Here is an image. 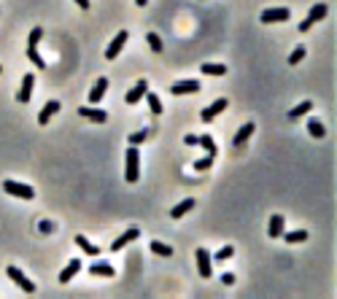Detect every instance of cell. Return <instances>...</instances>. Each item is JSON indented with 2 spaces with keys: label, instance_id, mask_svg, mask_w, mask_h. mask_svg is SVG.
Returning <instances> with one entry per match:
<instances>
[{
  "label": "cell",
  "instance_id": "cell-33",
  "mask_svg": "<svg viewBox=\"0 0 337 299\" xmlns=\"http://www.w3.org/2000/svg\"><path fill=\"white\" fill-rule=\"evenodd\" d=\"M210 165H213V157H202V159H197V162H194V170H197V172H205V170H210Z\"/></svg>",
  "mask_w": 337,
  "mask_h": 299
},
{
  "label": "cell",
  "instance_id": "cell-37",
  "mask_svg": "<svg viewBox=\"0 0 337 299\" xmlns=\"http://www.w3.org/2000/svg\"><path fill=\"white\" fill-rule=\"evenodd\" d=\"M221 280H224V286H232V283H235V275H232V272H224V275H221Z\"/></svg>",
  "mask_w": 337,
  "mask_h": 299
},
{
  "label": "cell",
  "instance_id": "cell-9",
  "mask_svg": "<svg viewBox=\"0 0 337 299\" xmlns=\"http://www.w3.org/2000/svg\"><path fill=\"white\" fill-rule=\"evenodd\" d=\"M289 16H291L289 8H267V11H262L259 19L265 22V25H272V22H286Z\"/></svg>",
  "mask_w": 337,
  "mask_h": 299
},
{
  "label": "cell",
  "instance_id": "cell-41",
  "mask_svg": "<svg viewBox=\"0 0 337 299\" xmlns=\"http://www.w3.org/2000/svg\"><path fill=\"white\" fill-rule=\"evenodd\" d=\"M0 73H3V65H0Z\"/></svg>",
  "mask_w": 337,
  "mask_h": 299
},
{
  "label": "cell",
  "instance_id": "cell-16",
  "mask_svg": "<svg viewBox=\"0 0 337 299\" xmlns=\"http://www.w3.org/2000/svg\"><path fill=\"white\" fill-rule=\"evenodd\" d=\"M78 113H81L84 119H92V122H97V124H102V122L108 119V113H105V111H100V108H92V105L78 108Z\"/></svg>",
  "mask_w": 337,
  "mask_h": 299
},
{
  "label": "cell",
  "instance_id": "cell-5",
  "mask_svg": "<svg viewBox=\"0 0 337 299\" xmlns=\"http://www.w3.org/2000/svg\"><path fill=\"white\" fill-rule=\"evenodd\" d=\"M5 275H8V278L14 280V283L19 286L22 291H27V294H33V291H35V283H33V280H27V275L22 272L19 267H8V269H5Z\"/></svg>",
  "mask_w": 337,
  "mask_h": 299
},
{
  "label": "cell",
  "instance_id": "cell-32",
  "mask_svg": "<svg viewBox=\"0 0 337 299\" xmlns=\"http://www.w3.org/2000/svg\"><path fill=\"white\" fill-rule=\"evenodd\" d=\"M146 41H148V46H151V51H162V38H159L157 33H148Z\"/></svg>",
  "mask_w": 337,
  "mask_h": 299
},
{
  "label": "cell",
  "instance_id": "cell-36",
  "mask_svg": "<svg viewBox=\"0 0 337 299\" xmlns=\"http://www.w3.org/2000/svg\"><path fill=\"white\" fill-rule=\"evenodd\" d=\"M38 229H41L43 234H49V232H54V224H51V221H41V227H38Z\"/></svg>",
  "mask_w": 337,
  "mask_h": 299
},
{
  "label": "cell",
  "instance_id": "cell-1",
  "mask_svg": "<svg viewBox=\"0 0 337 299\" xmlns=\"http://www.w3.org/2000/svg\"><path fill=\"white\" fill-rule=\"evenodd\" d=\"M124 178L130 183H135L140 178V151L138 146H130L127 148V162H124Z\"/></svg>",
  "mask_w": 337,
  "mask_h": 299
},
{
  "label": "cell",
  "instance_id": "cell-30",
  "mask_svg": "<svg viewBox=\"0 0 337 299\" xmlns=\"http://www.w3.org/2000/svg\"><path fill=\"white\" fill-rule=\"evenodd\" d=\"M43 38V30L41 27H33V33H30V38H27V49H38V41Z\"/></svg>",
  "mask_w": 337,
  "mask_h": 299
},
{
  "label": "cell",
  "instance_id": "cell-3",
  "mask_svg": "<svg viewBox=\"0 0 337 299\" xmlns=\"http://www.w3.org/2000/svg\"><path fill=\"white\" fill-rule=\"evenodd\" d=\"M227 108H230V100H227V97H219V100H213L208 108H202V113H200V119H202V122L208 124V122H213V119L219 116V113H224Z\"/></svg>",
  "mask_w": 337,
  "mask_h": 299
},
{
  "label": "cell",
  "instance_id": "cell-10",
  "mask_svg": "<svg viewBox=\"0 0 337 299\" xmlns=\"http://www.w3.org/2000/svg\"><path fill=\"white\" fill-rule=\"evenodd\" d=\"M200 81H175L173 86H170V92H173L175 97H181V95H197L200 92Z\"/></svg>",
  "mask_w": 337,
  "mask_h": 299
},
{
  "label": "cell",
  "instance_id": "cell-18",
  "mask_svg": "<svg viewBox=\"0 0 337 299\" xmlns=\"http://www.w3.org/2000/svg\"><path fill=\"white\" fill-rule=\"evenodd\" d=\"M57 111H60V102H57V100H49L46 105H43V111L38 113V124H43V127H46V124H49V119L54 116Z\"/></svg>",
  "mask_w": 337,
  "mask_h": 299
},
{
  "label": "cell",
  "instance_id": "cell-26",
  "mask_svg": "<svg viewBox=\"0 0 337 299\" xmlns=\"http://www.w3.org/2000/svg\"><path fill=\"white\" fill-rule=\"evenodd\" d=\"M146 100H148V108H151V113H162L165 108H162V100H159L154 92H146Z\"/></svg>",
  "mask_w": 337,
  "mask_h": 299
},
{
  "label": "cell",
  "instance_id": "cell-19",
  "mask_svg": "<svg viewBox=\"0 0 337 299\" xmlns=\"http://www.w3.org/2000/svg\"><path fill=\"white\" fill-rule=\"evenodd\" d=\"M73 240H76V245H78V248H81V251H84V254H87V256H100V248H97V245H92V243H89V240L84 237V234H76V237H73Z\"/></svg>",
  "mask_w": 337,
  "mask_h": 299
},
{
  "label": "cell",
  "instance_id": "cell-39",
  "mask_svg": "<svg viewBox=\"0 0 337 299\" xmlns=\"http://www.w3.org/2000/svg\"><path fill=\"white\" fill-rule=\"evenodd\" d=\"M76 5L78 8H89V0H76Z\"/></svg>",
  "mask_w": 337,
  "mask_h": 299
},
{
  "label": "cell",
  "instance_id": "cell-25",
  "mask_svg": "<svg viewBox=\"0 0 337 299\" xmlns=\"http://www.w3.org/2000/svg\"><path fill=\"white\" fill-rule=\"evenodd\" d=\"M197 146H202L208 157H216V143H213V137H210V135H202V137H197Z\"/></svg>",
  "mask_w": 337,
  "mask_h": 299
},
{
  "label": "cell",
  "instance_id": "cell-27",
  "mask_svg": "<svg viewBox=\"0 0 337 299\" xmlns=\"http://www.w3.org/2000/svg\"><path fill=\"white\" fill-rule=\"evenodd\" d=\"M307 132H310L313 137H324V132H327V130H324V124L318 122V119H310V122H307Z\"/></svg>",
  "mask_w": 337,
  "mask_h": 299
},
{
  "label": "cell",
  "instance_id": "cell-2",
  "mask_svg": "<svg viewBox=\"0 0 337 299\" xmlns=\"http://www.w3.org/2000/svg\"><path fill=\"white\" fill-rule=\"evenodd\" d=\"M3 189H5V194H14V197H19V199L35 197V189L27 186V183H19V181H3Z\"/></svg>",
  "mask_w": 337,
  "mask_h": 299
},
{
  "label": "cell",
  "instance_id": "cell-11",
  "mask_svg": "<svg viewBox=\"0 0 337 299\" xmlns=\"http://www.w3.org/2000/svg\"><path fill=\"white\" fill-rule=\"evenodd\" d=\"M33 86H35V76H33V73H25V78H22V89H19V95H16V100H19V102H30Z\"/></svg>",
  "mask_w": 337,
  "mask_h": 299
},
{
  "label": "cell",
  "instance_id": "cell-38",
  "mask_svg": "<svg viewBox=\"0 0 337 299\" xmlns=\"http://www.w3.org/2000/svg\"><path fill=\"white\" fill-rule=\"evenodd\" d=\"M184 143H186V146H197V135H186Z\"/></svg>",
  "mask_w": 337,
  "mask_h": 299
},
{
  "label": "cell",
  "instance_id": "cell-8",
  "mask_svg": "<svg viewBox=\"0 0 337 299\" xmlns=\"http://www.w3.org/2000/svg\"><path fill=\"white\" fill-rule=\"evenodd\" d=\"M138 237H140V229H138V227H130L127 232L122 234V237H116V240H113V243H111V251H113V254H116V251H122V248H124V245L135 243V240H138Z\"/></svg>",
  "mask_w": 337,
  "mask_h": 299
},
{
  "label": "cell",
  "instance_id": "cell-17",
  "mask_svg": "<svg viewBox=\"0 0 337 299\" xmlns=\"http://www.w3.org/2000/svg\"><path fill=\"white\" fill-rule=\"evenodd\" d=\"M254 130H256V124H254V122L243 124V127L237 130V135H235V140H232V146H235V148H243V143L248 140L251 135H254Z\"/></svg>",
  "mask_w": 337,
  "mask_h": 299
},
{
  "label": "cell",
  "instance_id": "cell-35",
  "mask_svg": "<svg viewBox=\"0 0 337 299\" xmlns=\"http://www.w3.org/2000/svg\"><path fill=\"white\" fill-rule=\"evenodd\" d=\"M148 137V132H135V135H130V146H140Z\"/></svg>",
  "mask_w": 337,
  "mask_h": 299
},
{
  "label": "cell",
  "instance_id": "cell-13",
  "mask_svg": "<svg viewBox=\"0 0 337 299\" xmlns=\"http://www.w3.org/2000/svg\"><path fill=\"white\" fill-rule=\"evenodd\" d=\"M105 89H108V78H97L95 86L89 89V105H97L102 100V95H105Z\"/></svg>",
  "mask_w": 337,
  "mask_h": 299
},
{
  "label": "cell",
  "instance_id": "cell-23",
  "mask_svg": "<svg viewBox=\"0 0 337 299\" xmlns=\"http://www.w3.org/2000/svg\"><path fill=\"white\" fill-rule=\"evenodd\" d=\"M192 208H194V199L189 197V199H184V202H178V205H175V208L170 210V216H173V218H181V216H186V213H189Z\"/></svg>",
  "mask_w": 337,
  "mask_h": 299
},
{
  "label": "cell",
  "instance_id": "cell-31",
  "mask_svg": "<svg viewBox=\"0 0 337 299\" xmlns=\"http://www.w3.org/2000/svg\"><path fill=\"white\" fill-rule=\"evenodd\" d=\"M27 57H30V62L38 67V70H43V67H46V62H43V57L38 54V49H27Z\"/></svg>",
  "mask_w": 337,
  "mask_h": 299
},
{
  "label": "cell",
  "instance_id": "cell-7",
  "mask_svg": "<svg viewBox=\"0 0 337 299\" xmlns=\"http://www.w3.org/2000/svg\"><path fill=\"white\" fill-rule=\"evenodd\" d=\"M127 38H130V33H127V30H119V33H116V38H113V41L108 43V49H105V60H116L119 51H122V49H124V43H127Z\"/></svg>",
  "mask_w": 337,
  "mask_h": 299
},
{
  "label": "cell",
  "instance_id": "cell-6",
  "mask_svg": "<svg viewBox=\"0 0 337 299\" xmlns=\"http://www.w3.org/2000/svg\"><path fill=\"white\" fill-rule=\"evenodd\" d=\"M194 259H197V269H200V275H202V278H210V275H213V256H210L205 248H197Z\"/></svg>",
  "mask_w": 337,
  "mask_h": 299
},
{
  "label": "cell",
  "instance_id": "cell-24",
  "mask_svg": "<svg viewBox=\"0 0 337 299\" xmlns=\"http://www.w3.org/2000/svg\"><path fill=\"white\" fill-rule=\"evenodd\" d=\"M281 237L286 240V243H305V240H307V232H305V229H294V232H283Z\"/></svg>",
  "mask_w": 337,
  "mask_h": 299
},
{
  "label": "cell",
  "instance_id": "cell-28",
  "mask_svg": "<svg viewBox=\"0 0 337 299\" xmlns=\"http://www.w3.org/2000/svg\"><path fill=\"white\" fill-rule=\"evenodd\" d=\"M151 251L157 256H173V248H170V245H165V243H159V240H154L151 243Z\"/></svg>",
  "mask_w": 337,
  "mask_h": 299
},
{
  "label": "cell",
  "instance_id": "cell-20",
  "mask_svg": "<svg viewBox=\"0 0 337 299\" xmlns=\"http://www.w3.org/2000/svg\"><path fill=\"white\" fill-rule=\"evenodd\" d=\"M89 275H100V278H113V267L111 264H105V262H95L92 267H89Z\"/></svg>",
  "mask_w": 337,
  "mask_h": 299
},
{
  "label": "cell",
  "instance_id": "cell-4",
  "mask_svg": "<svg viewBox=\"0 0 337 299\" xmlns=\"http://www.w3.org/2000/svg\"><path fill=\"white\" fill-rule=\"evenodd\" d=\"M327 14H329V8H327V5H324V3L313 5V8L307 11L305 22H300V33H307V30H310V25H316V22H321Z\"/></svg>",
  "mask_w": 337,
  "mask_h": 299
},
{
  "label": "cell",
  "instance_id": "cell-14",
  "mask_svg": "<svg viewBox=\"0 0 337 299\" xmlns=\"http://www.w3.org/2000/svg\"><path fill=\"white\" fill-rule=\"evenodd\" d=\"M78 269H81V259H70V264H67V267L62 269L57 280H60V283H70V278H76Z\"/></svg>",
  "mask_w": 337,
  "mask_h": 299
},
{
  "label": "cell",
  "instance_id": "cell-15",
  "mask_svg": "<svg viewBox=\"0 0 337 299\" xmlns=\"http://www.w3.org/2000/svg\"><path fill=\"white\" fill-rule=\"evenodd\" d=\"M283 229H286L283 216H270V224H267V237H281Z\"/></svg>",
  "mask_w": 337,
  "mask_h": 299
},
{
  "label": "cell",
  "instance_id": "cell-21",
  "mask_svg": "<svg viewBox=\"0 0 337 299\" xmlns=\"http://www.w3.org/2000/svg\"><path fill=\"white\" fill-rule=\"evenodd\" d=\"M200 70L205 76H227V65H219V62H208V65H200Z\"/></svg>",
  "mask_w": 337,
  "mask_h": 299
},
{
  "label": "cell",
  "instance_id": "cell-34",
  "mask_svg": "<svg viewBox=\"0 0 337 299\" xmlns=\"http://www.w3.org/2000/svg\"><path fill=\"white\" fill-rule=\"evenodd\" d=\"M232 254H235V248H232V245H224V248H221L219 254L213 256V262H227V259H230Z\"/></svg>",
  "mask_w": 337,
  "mask_h": 299
},
{
  "label": "cell",
  "instance_id": "cell-12",
  "mask_svg": "<svg viewBox=\"0 0 337 299\" xmlns=\"http://www.w3.org/2000/svg\"><path fill=\"white\" fill-rule=\"evenodd\" d=\"M146 92H148V81H143V78H140V81L135 84L133 89L127 92V95H124V100H127L130 105H135L138 100H143V97H146Z\"/></svg>",
  "mask_w": 337,
  "mask_h": 299
},
{
  "label": "cell",
  "instance_id": "cell-22",
  "mask_svg": "<svg viewBox=\"0 0 337 299\" xmlns=\"http://www.w3.org/2000/svg\"><path fill=\"white\" fill-rule=\"evenodd\" d=\"M310 108H313L310 100H302L297 108H291V111H289V119L294 122V119H300V116H305V113H310Z\"/></svg>",
  "mask_w": 337,
  "mask_h": 299
},
{
  "label": "cell",
  "instance_id": "cell-40",
  "mask_svg": "<svg viewBox=\"0 0 337 299\" xmlns=\"http://www.w3.org/2000/svg\"><path fill=\"white\" fill-rule=\"evenodd\" d=\"M135 3H138V5H146V3H148V0H135Z\"/></svg>",
  "mask_w": 337,
  "mask_h": 299
},
{
  "label": "cell",
  "instance_id": "cell-29",
  "mask_svg": "<svg viewBox=\"0 0 337 299\" xmlns=\"http://www.w3.org/2000/svg\"><path fill=\"white\" fill-rule=\"evenodd\" d=\"M305 54H307V51H305V46H297V49L289 54V65H300V62L305 60Z\"/></svg>",
  "mask_w": 337,
  "mask_h": 299
}]
</instances>
